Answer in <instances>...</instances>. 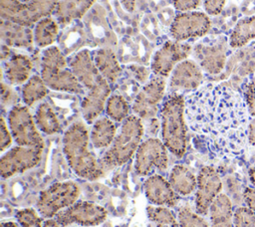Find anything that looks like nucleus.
I'll use <instances>...</instances> for the list:
<instances>
[{"label": "nucleus", "instance_id": "obj_46", "mask_svg": "<svg viewBox=\"0 0 255 227\" xmlns=\"http://www.w3.org/2000/svg\"><path fill=\"white\" fill-rule=\"evenodd\" d=\"M120 2L128 12H133L135 8V0H120Z\"/></svg>", "mask_w": 255, "mask_h": 227}, {"label": "nucleus", "instance_id": "obj_37", "mask_svg": "<svg viewBox=\"0 0 255 227\" xmlns=\"http://www.w3.org/2000/svg\"><path fill=\"white\" fill-rule=\"evenodd\" d=\"M234 227H255V212L248 207H238L233 212Z\"/></svg>", "mask_w": 255, "mask_h": 227}, {"label": "nucleus", "instance_id": "obj_30", "mask_svg": "<svg viewBox=\"0 0 255 227\" xmlns=\"http://www.w3.org/2000/svg\"><path fill=\"white\" fill-rule=\"evenodd\" d=\"M48 87L41 75H33L23 85L21 90L22 101L27 107H32L48 95Z\"/></svg>", "mask_w": 255, "mask_h": 227}, {"label": "nucleus", "instance_id": "obj_18", "mask_svg": "<svg viewBox=\"0 0 255 227\" xmlns=\"http://www.w3.org/2000/svg\"><path fill=\"white\" fill-rule=\"evenodd\" d=\"M146 199L154 206L174 207L179 201V195L171 187L168 179L160 174L149 175L143 182Z\"/></svg>", "mask_w": 255, "mask_h": 227}, {"label": "nucleus", "instance_id": "obj_16", "mask_svg": "<svg viewBox=\"0 0 255 227\" xmlns=\"http://www.w3.org/2000/svg\"><path fill=\"white\" fill-rule=\"evenodd\" d=\"M202 81V69L194 60L186 59L177 64L169 75L168 88L170 93H191L200 88Z\"/></svg>", "mask_w": 255, "mask_h": 227}, {"label": "nucleus", "instance_id": "obj_42", "mask_svg": "<svg viewBox=\"0 0 255 227\" xmlns=\"http://www.w3.org/2000/svg\"><path fill=\"white\" fill-rule=\"evenodd\" d=\"M200 2L201 0H172V5L179 12H189L194 11Z\"/></svg>", "mask_w": 255, "mask_h": 227}, {"label": "nucleus", "instance_id": "obj_43", "mask_svg": "<svg viewBox=\"0 0 255 227\" xmlns=\"http://www.w3.org/2000/svg\"><path fill=\"white\" fill-rule=\"evenodd\" d=\"M243 198L247 207L255 212V187H246L243 191Z\"/></svg>", "mask_w": 255, "mask_h": 227}, {"label": "nucleus", "instance_id": "obj_15", "mask_svg": "<svg viewBox=\"0 0 255 227\" xmlns=\"http://www.w3.org/2000/svg\"><path fill=\"white\" fill-rule=\"evenodd\" d=\"M222 189V181L217 170L212 166H204L197 175L194 208L201 216L209 213V209Z\"/></svg>", "mask_w": 255, "mask_h": 227}, {"label": "nucleus", "instance_id": "obj_6", "mask_svg": "<svg viewBox=\"0 0 255 227\" xmlns=\"http://www.w3.org/2000/svg\"><path fill=\"white\" fill-rule=\"evenodd\" d=\"M81 189L74 181L56 182L41 191L37 211L44 218H53L62 210L77 202Z\"/></svg>", "mask_w": 255, "mask_h": 227}, {"label": "nucleus", "instance_id": "obj_32", "mask_svg": "<svg viewBox=\"0 0 255 227\" xmlns=\"http://www.w3.org/2000/svg\"><path fill=\"white\" fill-rule=\"evenodd\" d=\"M106 114L115 122H123L129 116L130 107L121 95H111L106 104Z\"/></svg>", "mask_w": 255, "mask_h": 227}, {"label": "nucleus", "instance_id": "obj_11", "mask_svg": "<svg viewBox=\"0 0 255 227\" xmlns=\"http://www.w3.org/2000/svg\"><path fill=\"white\" fill-rule=\"evenodd\" d=\"M210 27L211 22L207 14L199 11L180 12L172 20L169 34L172 40L185 42L205 36Z\"/></svg>", "mask_w": 255, "mask_h": 227}, {"label": "nucleus", "instance_id": "obj_51", "mask_svg": "<svg viewBox=\"0 0 255 227\" xmlns=\"http://www.w3.org/2000/svg\"><path fill=\"white\" fill-rule=\"evenodd\" d=\"M254 83H255V81H254Z\"/></svg>", "mask_w": 255, "mask_h": 227}, {"label": "nucleus", "instance_id": "obj_28", "mask_svg": "<svg viewBox=\"0 0 255 227\" xmlns=\"http://www.w3.org/2000/svg\"><path fill=\"white\" fill-rule=\"evenodd\" d=\"M59 23L55 18L46 17L38 21L33 29L34 44L39 48L53 46L59 35Z\"/></svg>", "mask_w": 255, "mask_h": 227}, {"label": "nucleus", "instance_id": "obj_7", "mask_svg": "<svg viewBox=\"0 0 255 227\" xmlns=\"http://www.w3.org/2000/svg\"><path fill=\"white\" fill-rule=\"evenodd\" d=\"M8 126L17 145L44 148V139L27 106L16 105L10 109Z\"/></svg>", "mask_w": 255, "mask_h": 227}, {"label": "nucleus", "instance_id": "obj_1", "mask_svg": "<svg viewBox=\"0 0 255 227\" xmlns=\"http://www.w3.org/2000/svg\"><path fill=\"white\" fill-rule=\"evenodd\" d=\"M189 129L213 156L240 155L248 139V110L242 97L229 87L208 84L185 96Z\"/></svg>", "mask_w": 255, "mask_h": 227}, {"label": "nucleus", "instance_id": "obj_50", "mask_svg": "<svg viewBox=\"0 0 255 227\" xmlns=\"http://www.w3.org/2000/svg\"><path fill=\"white\" fill-rule=\"evenodd\" d=\"M21 2H23V3H28V2H30L31 0H20Z\"/></svg>", "mask_w": 255, "mask_h": 227}, {"label": "nucleus", "instance_id": "obj_20", "mask_svg": "<svg viewBox=\"0 0 255 227\" xmlns=\"http://www.w3.org/2000/svg\"><path fill=\"white\" fill-rule=\"evenodd\" d=\"M34 63L24 54H13L3 63L2 75L8 85H24L30 78Z\"/></svg>", "mask_w": 255, "mask_h": 227}, {"label": "nucleus", "instance_id": "obj_48", "mask_svg": "<svg viewBox=\"0 0 255 227\" xmlns=\"http://www.w3.org/2000/svg\"><path fill=\"white\" fill-rule=\"evenodd\" d=\"M249 178L253 186L255 187V167H252L249 169Z\"/></svg>", "mask_w": 255, "mask_h": 227}, {"label": "nucleus", "instance_id": "obj_22", "mask_svg": "<svg viewBox=\"0 0 255 227\" xmlns=\"http://www.w3.org/2000/svg\"><path fill=\"white\" fill-rule=\"evenodd\" d=\"M1 39L9 47L31 48L34 44V33L30 27L2 19Z\"/></svg>", "mask_w": 255, "mask_h": 227}, {"label": "nucleus", "instance_id": "obj_49", "mask_svg": "<svg viewBox=\"0 0 255 227\" xmlns=\"http://www.w3.org/2000/svg\"><path fill=\"white\" fill-rule=\"evenodd\" d=\"M0 227H18V225L13 221H3L1 222Z\"/></svg>", "mask_w": 255, "mask_h": 227}, {"label": "nucleus", "instance_id": "obj_14", "mask_svg": "<svg viewBox=\"0 0 255 227\" xmlns=\"http://www.w3.org/2000/svg\"><path fill=\"white\" fill-rule=\"evenodd\" d=\"M43 148L16 145L8 149L0 159V173L3 179L12 177L36 166L42 158Z\"/></svg>", "mask_w": 255, "mask_h": 227}, {"label": "nucleus", "instance_id": "obj_41", "mask_svg": "<svg viewBox=\"0 0 255 227\" xmlns=\"http://www.w3.org/2000/svg\"><path fill=\"white\" fill-rule=\"evenodd\" d=\"M226 0H203V7L208 15L215 16L221 13Z\"/></svg>", "mask_w": 255, "mask_h": 227}, {"label": "nucleus", "instance_id": "obj_13", "mask_svg": "<svg viewBox=\"0 0 255 227\" xmlns=\"http://www.w3.org/2000/svg\"><path fill=\"white\" fill-rule=\"evenodd\" d=\"M192 52L190 44L175 40L166 41L153 55L150 70L152 75L166 78L175 66L186 60Z\"/></svg>", "mask_w": 255, "mask_h": 227}, {"label": "nucleus", "instance_id": "obj_47", "mask_svg": "<svg viewBox=\"0 0 255 227\" xmlns=\"http://www.w3.org/2000/svg\"><path fill=\"white\" fill-rule=\"evenodd\" d=\"M43 227H62V226L58 223V221L56 219L48 218L47 220L44 221Z\"/></svg>", "mask_w": 255, "mask_h": 227}, {"label": "nucleus", "instance_id": "obj_4", "mask_svg": "<svg viewBox=\"0 0 255 227\" xmlns=\"http://www.w3.org/2000/svg\"><path fill=\"white\" fill-rule=\"evenodd\" d=\"M143 132L142 120L135 114H130L121 122L120 130L113 143L100 159L104 169L121 166L128 162L142 142Z\"/></svg>", "mask_w": 255, "mask_h": 227}, {"label": "nucleus", "instance_id": "obj_35", "mask_svg": "<svg viewBox=\"0 0 255 227\" xmlns=\"http://www.w3.org/2000/svg\"><path fill=\"white\" fill-rule=\"evenodd\" d=\"M39 212L33 208H23L16 212L15 216L21 227H43V219Z\"/></svg>", "mask_w": 255, "mask_h": 227}, {"label": "nucleus", "instance_id": "obj_45", "mask_svg": "<svg viewBox=\"0 0 255 227\" xmlns=\"http://www.w3.org/2000/svg\"><path fill=\"white\" fill-rule=\"evenodd\" d=\"M248 141L251 145L255 146V118L252 119L248 124Z\"/></svg>", "mask_w": 255, "mask_h": 227}, {"label": "nucleus", "instance_id": "obj_2", "mask_svg": "<svg viewBox=\"0 0 255 227\" xmlns=\"http://www.w3.org/2000/svg\"><path fill=\"white\" fill-rule=\"evenodd\" d=\"M90 132L82 121L73 122L63 135V152L71 169L87 180H96L104 174V167L90 148Z\"/></svg>", "mask_w": 255, "mask_h": 227}, {"label": "nucleus", "instance_id": "obj_8", "mask_svg": "<svg viewBox=\"0 0 255 227\" xmlns=\"http://www.w3.org/2000/svg\"><path fill=\"white\" fill-rule=\"evenodd\" d=\"M168 149L161 139L149 137L142 141L135 152L134 170L139 176H149L163 171L168 165Z\"/></svg>", "mask_w": 255, "mask_h": 227}, {"label": "nucleus", "instance_id": "obj_44", "mask_svg": "<svg viewBox=\"0 0 255 227\" xmlns=\"http://www.w3.org/2000/svg\"><path fill=\"white\" fill-rule=\"evenodd\" d=\"M132 69V73L134 75V77L140 81V82H147L146 80L148 79V71L145 69V68H142V67H136V66H133L131 67Z\"/></svg>", "mask_w": 255, "mask_h": 227}, {"label": "nucleus", "instance_id": "obj_21", "mask_svg": "<svg viewBox=\"0 0 255 227\" xmlns=\"http://www.w3.org/2000/svg\"><path fill=\"white\" fill-rule=\"evenodd\" d=\"M59 1L60 0H31L25 4L24 10L10 21L31 28L41 19L54 14Z\"/></svg>", "mask_w": 255, "mask_h": 227}, {"label": "nucleus", "instance_id": "obj_5", "mask_svg": "<svg viewBox=\"0 0 255 227\" xmlns=\"http://www.w3.org/2000/svg\"><path fill=\"white\" fill-rule=\"evenodd\" d=\"M40 65V75L49 89L76 95L84 94L85 88L70 69L68 60L59 47L44 49Z\"/></svg>", "mask_w": 255, "mask_h": 227}, {"label": "nucleus", "instance_id": "obj_38", "mask_svg": "<svg viewBox=\"0 0 255 227\" xmlns=\"http://www.w3.org/2000/svg\"><path fill=\"white\" fill-rule=\"evenodd\" d=\"M13 136L11 134V131L9 129L8 123H6L5 118L1 116L0 119V150L4 151L6 150L13 141Z\"/></svg>", "mask_w": 255, "mask_h": 227}, {"label": "nucleus", "instance_id": "obj_10", "mask_svg": "<svg viewBox=\"0 0 255 227\" xmlns=\"http://www.w3.org/2000/svg\"><path fill=\"white\" fill-rule=\"evenodd\" d=\"M192 52L194 61L202 71L216 75L223 70L226 63L227 41L224 37L202 40L193 47Z\"/></svg>", "mask_w": 255, "mask_h": 227}, {"label": "nucleus", "instance_id": "obj_29", "mask_svg": "<svg viewBox=\"0 0 255 227\" xmlns=\"http://www.w3.org/2000/svg\"><path fill=\"white\" fill-rule=\"evenodd\" d=\"M34 119L39 130L45 134L52 135L59 132L61 129L59 118L48 103H42L37 107Z\"/></svg>", "mask_w": 255, "mask_h": 227}, {"label": "nucleus", "instance_id": "obj_33", "mask_svg": "<svg viewBox=\"0 0 255 227\" xmlns=\"http://www.w3.org/2000/svg\"><path fill=\"white\" fill-rule=\"evenodd\" d=\"M146 213L155 227H180L178 218L168 207L149 205L146 207Z\"/></svg>", "mask_w": 255, "mask_h": 227}, {"label": "nucleus", "instance_id": "obj_27", "mask_svg": "<svg viewBox=\"0 0 255 227\" xmlns=\"http://www.w3.org/2000/svg\"><path fill=\"white\" fill-rule=\"evenodd\" d=\"M210 227H234L231 200L220 193L209 209Z\"/></svg>", "mask_w": 255, "mask_h": 227}, {"label": "nucleus", "instance_id": "obj_39", "mask_svg": "<svg viewBox=\"0 0 255 227\" xmlns=\"http://www.w3.org/2000/svg\"><path fill=\"white\" fill-rule=\"evenodd\" d=\"M244 99L247 106L248 114L255 116V83L249 82L244 88Z\"/></svg>", "mask_w": 255, "mask_h": 227}, {"label": "nucleus", "instance_id": "obj_36", "mask_svg": "<svg viewBox=\"0 0 255 227\" xmlns=\"http://www.w3.org/2000/svg\"><path fill=\"white\" fill-rule=\"evenodd\" d=\"M25 4L20 0H0V15L4 20H12L18 14H20Z\"/></svg>", "mask_w": 255, "mask_h": 227}, {"label": "nucleus", "instance_id": "obj_12", "mask_svg": "<svg viewBox=\"0 0 255 227\" xmlns=\"http://www.w3.org/2000/svg\"><path fill=\"white\" fill-rule=\"evenodd\" d=\"M107 210L90 201H77L73 205L59 212L55 219L62 227L78 224L85 227L100 225L107 219Z\"/></svg>", "mask_w": 255, "mask_h": 227}, {"label": "nucleus", "instance_id": "obj_31", "mask_svg": "<svg viewBox=\"0 0 255 227\" xmlns=\"http://www.w3.org/2000/svg\"><path fill=\"white\" fill-rule=\"evenodd\" d=\"M255 39V15L238 21L229 37V45L239 48Z\"/></svg>", "mask_w": 255, "mask_h": 227}, {"label": "nucleus", "instance_id": "obj_25", "mask_svg": "<svg viewBox=\"0 0 255 227\" xmlns=\"http://www.w3.org/2000/svg\"><path fill=\"white\" fill-rule=\"evenodd\" d=\"M117 133L118 128L116 122L108 116H101L93 123L91 128V143L95 148H109Z\"/></svg>", "mask_w": 255, "mask_h": 227}, {"label": "nucleus", "instance_id": "obj_40", "mask_svg": "<svg viewBox=\"0 0 255 227\" xmlns=\"http://www.w3.org/2000/svg\"><path fill=\"white\" fill-rule=\"evenodd\" d=\"M1 100H2V105L6 106H11L14 107L18 105V96L15 93V91L8 85L2 82L1 84Z\"/></svg>", "mask_w": 255, "mask_h": 227}, {"label": "nucleus", "instance_id": "obj_34", "mask_svg": "<svg viewBox=\"0 0 255 227\" xmlns=\"http://www.w3.org/2000/svg\"><path fill=\"white\" fill-rule=\"evenodd\" d=\"M180 227H209L206 220L188 206H182L177 212Z\"/></svg>", "mask_w": 255, "mask_h": 227}, {"label": "nucleus", "instance_id": "obj_19", "mask_svg": "<svg viewBox=\"0 0 255 227\" xmlns=\"http://www.w3.org/2000/svg\"><path fill=\"white\" fill-rule=\"evenodd\" d=\"M68 63L78 81L87 90L93 88L102 77L96 67L93 53L88 49H82L75 53Z\"/></svg>", "mask_w": 255, "mask_h": 227}, {"label": "nucleus", "instance_id": "obj_17", "mask_svg": "<svg viewBox=\"0 0 255 227\" xmlns=\"http://www.w3.org/2000/svg\"><path fill=\"white\" fill-rule=\"evenodd\" d=\"M110 96L111 84L101 77L98 83L88 90L81 103V113L87 123H94L100 117Z\"/></svg>", "mask_w": 255, "mask_h": 227}, {"label": "nucleus", "instance_id": "obj_26", "mask_svg": "<svg viewBox=\"0 0 255 227\" xmlns=\"http://www.w3.org/2000/svg\"><path fill=\"white\" fill-rule=\"evenodd\" d=\"M171 187L179 196H187L196 190L197 177L183 164L174 165L168 174Z\"/></svg>", "mask_w": 255, "mask_h": 227}, {"label": "nucleus", "instance_id": "obj_23", "mask_svg": "<svg viewBox=\"0 0 255 227\" xmlns=\"http://www.w3.org/2000/svg\"><path fill=\"white\" fill-rule=\"evenodd\" d=\"M95 2L96 0H60L53 15L59 25L65 26L83 18Z\"/></svg>", "mask_w": 255, "mask_h": 227}, {"label": "nucleus", "instance_id": "obj_9", "mask_svg": "<svg viewBox=\"0 0 255 227\" xmlns=\"http://www.w3.org/2000/svg\"><path fill=\"white\" fill-rule=\"evenodd\" d=\"M166 90L165 78L153 75L136 95L131 110L141 119H152L159 113Z\"/></svg>", "mask_w": 255, "mask_h": 227}, {"label": "nucleus", "instance_id": "obj_3", "mask_svg": "<svg viewBox=\"0 0 255 227\" xmlns=\"http://www.w3.org/2000/svg\"><path fill=\"white\" fill-rule=\"evenodd\" d=\"M161 140L176 157H182L187 146V121L185 117V97L170 93L164 98L160 109Z\"/></svg>", "mask_w": 255, "mask_h": 227}, {"label": "nucleus", "instance_id": "obj_24", "mask_svg": "<svg viewBox=\"0 0 255 227\" xmlns=\"http://www.w3.org/2000/svg\"><path fill=\"white\" fill-rule=\"evenodd\" d=\"M96 67L101 76L110 84L116 83L122 75V67L112 49L101 48L93 53Z\"/></svg>", "mask_w": 255, "mask_h": 227}]
</instances>
